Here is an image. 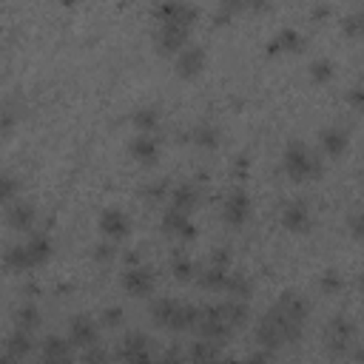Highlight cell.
I'll list each match as a JSON object with an SVG mask.
<instances>
[{
  "label": "cell",
  "instance_id": "cell-1",
  "mask_svg": "<svg viewBox=\"0 0 364 364\" xmlns=\"http://www.w3.org/2000/svg\"><path fill=\"white\" fill-rule=\"evenodd\" d=\"M48 256H51V239H48L46 233H31L26 242L11 245V247L3 253V264H6L11 273H26V270L40 267Z\"/></svg>",
  "mask_w": 364,
  "mask_h": 364
},
{
  "label": "cell",
  "instance_id": "cell-2",
  "mask_svg": "<svg viewBox=\"0 0 364 364\" xmlns=\"http://www.w3.org/2000/svg\"><path fill=\"white\" fill-rule=\"evenodd\" d=\"M355 321L347 313H338L330 318L327 324V336H324V347L330 353V358L336 361H347V358H358V341H355Z\"/></svg>",
  "mask_w": 364,
  "mask_h": 364
},
{
  "label": "cell",
  "instance_id": "cell-3",
  "mask_svg": "<svg viewBox=\"0 0 364 364\" xmlns=\"http://www.w3.org/2000/svg\"><path fill=\"white\" fill-rule=\"evenodd\" d=\"M151 318L165 327V330H191L199 318V307L188 304V301H176V299H156L151 304Z\"/></svg>",
  "mask_w": 364,
  "mask_h": 364
},
{
  "label": "cell",
  "instance_id": "cell-4",
  "mask_svg": "<svg viewBox=\"0 0 364 364\" xmlns=\"http://www.w3.org/2000/svg\"><path fill=\"white\" fill-rule=\"evenodd\" d=\"M282 168H284V173H287L293 182H307V179H316V176L321 173L318 156H316L304 142H290V145L284 148Z\"/></svg>",
  "mask_w": 364,
  "mask_h": 364
},
{
  "label": "cell",
  "instance_id": "cell-5",
  "mask_svg": "<svg viewBox=\"0 0 364 364\" xmlns=\"http://www.w3.org/2000/svg\"><path fill=\"white\" fill-rule=\"evenodd\" d=\"M193 330L199 333V338H202V341H210V344H219L222 338H228V336H230V327L222 321V316H219L216 304H210V307H202V310H199V318H196Z\"/></svg>",
  "mask_w": 364,
  "mask_h": 364
},
{
  "label": "cell",
  "instance_id": "cell-6",
  "mask_svg": "<svg viewBox=\"0 0 364 364\" xmlns=\"http://www.w3.org/2000/svg\"><path fill=\"white\" fill-rule=\"evenodd\" d=\"M97 228H100V233L108 239V242H119V239H125L128 233H131V219H128V213L122 210V208H105L102 213H100V219H97Z\"/></svg>",
  "mask_w": 364,
  "mask_h": 364
},
{
  "label": "cell",
  "instance_id": "cell-7",
  "mask_svg": "<svg viewBox=\"0 0 364 364\" xmlns=\"http://www.w3.org/2000/svg\"><path fill=\"white\" fill-rule=\"evenodd\" d=\"M154 284H156V279L148 264H134V267H125V273H122V290L128 296H139V299L151 296Z\"/></svg>",
  "mask_w": 364,
  "mask_h": 364
},
{
  "label": "cell",
  "instance_id": "cell-8",
  "mask_svg": "<svg viewBox=\"0 0 364 364\" xmlns=\"http://www.w3.org/2000/svg\"><path fill=\"white\" fill-rule=\"evenodd\" d=\"M250 196L242 191V188H236V191H230L228 193V199H225V205H222V219H225V225H230V228H242L247 219H250Z\"/></svg>",
  "mask_w": 364,
  "mask_h": 364
},
{
  "label": "cell",
  "instance_id": "cell-9",
  "mask_svg": "<svg viewBox=\"0 0 364 364\" xmlns=\"http://www.w3.org/2000/svg\"><path fill=\"white\" fill-rule=\"evenodd\" d=\"M313 225V213L304 199H290L282 208V228L290 233H307Z\"/></svg>",
  "mask_w": 364,
  "mask_h": 364
},
{
  "label": "cell",
  "instance_id": "cell-10",
  "mask_svg": "<svg viewBox=\"0 0 364 364\" xmlns=\"http://www.w3.org/2000/svg\"><path fill=\"white\" fill-rule=\"evenodd\" d=\"M191 28L188 26H176V23H159L156 28V48L162 54H179L188 46Z\"/></svg>",
  "mask_w": 364,
  "mask_h": 364
},
{
  "label": "cell",
  "instance_id": "cell-11",
  "mask_svg": "<svg viewBox=\"0 0 364 364\" xmlns=\"http://www.w3.org/2000/svg\"><path fill=\"white\" fill-rule=\"evenodd\" d=\"M318 145H321L324 156L338 159V156H344L347 148H350V131L341 128V125H327V128L318 131Z\"/></svg>",
  "mask_w": 364,
  "mask_h": 364
},
{
  "label": "cell",
  "instance_id": "cell-12",
  "mask_svg": "<svg viewBox=\"0 0 364 364\" xmlns=\"http://www.w3.org/2000/svg\"><path fill=\"white\" fill-rule=\"evenodd\" d=\"M159 225H162V230H165L168 236H176V239H182V242H191V239L196 236V228H193L191 213H182V210H173V208H165Z\"/></svg>",
  "mask_w": 364,
  "mask_h": 364
},
{
  "label": "cell",
  "instance_id": "cell-13",
  "mask_svg": "<svg viewBox=\"0 0 364 364\" xmlns=\"http://www.w3.org/2000/svg\"><path fill=\"white\" fill-rule=\"evenodd\" d=\"M154 17L159 23H176V26H193V20L199 17V9L191 3H162L154 9Z\"/></svg>",
  "mask_w": 364,
  "mask_h": 364
},
{
  "label": "cell",
  "instance_id": "cell-14",
  "mask_svg": "<svg viewBox=\"0 0 364 364\" xmlns=\"http://www.w3.org/2000/svg\"><path fill=\"white\" fill-rule=\"evenodd\" d=\"M100 338V327L91 316H74L71 324H68V341L77 344V347H94Z\"/></svg>",
  "mask_w": 364,
  "mask_h": 364
},
{
  "label": "cell",
  "instance_id": "cell-15",
  "mask_svg": "<svg viewBox=\"0 0 364 364\" xmlns=\"http://www.w3.org/2000/svg\"><path fill=\"white\" fill-rule=\"evenodd\" d=\"M205 60H208V57H205V48L188 43V46L176 54V74L185 77V80H191V77H196V74L205 68Z\"/></svg>",
  "mask_w": 364,
  "mask_h": 364
},
{
  "label": "cell",
  "instance_id": "cell-16",
  "mask_svg": "<svg viewBox=\"0 0 364 364\" xmlns=\"http://www.w3.org/2000/svg\"><path fill=\"white\" fill-rule=\"evenodd\" d=\"M256 341H259L262 350H270V353L284 344L282 327H279V321H276V316H273L270 310H267V313L259 318V324H256Z\"/></svg>",
  "mask_w": 364,
  "mask_h": 364
},
{
  "label": "cell",
  "instance_id": "cell-17",
  "mask_svg": "<svg viewBox=\"0 0 364 364\" xmlns=\"http://www.w3.org/2000/svg\"><path fill=\"white\" fill-rule=\"evenodd\" d=\"M301 46H304V34L293 26H284L270 37L267 51L270 54H293V51H301Z\"/></svg>",
  "mask_w": 364,
  "mask_h": 364
},
{
  "label": "cell",
  "instance_id": "cell-18",
  "mask_svg": "<svg viewBox=\"0 0 364 364\" xmlns=\"http://www.w3.org/2000/svg\"><path fill=\"white\" fill-rule=\"evenodd\" d=\"M6 222L14 230H31L34 222H37V208L31 202H26V199H14L6 208Z\"/></svg>",
  "mask_w": 364,
  "mask_h": 364
},
{
  "label": "cell",
  "instance_id": "cell-19",
  "mask_svg": "<svg viewBox=\"0 0 364 364\" xmlns=\"http://www.w3.org/2000/svg\"><path fill=\"white\" fill-rule=\"evenodd\" d=\"M128 154L142 162V165H154L159 159V142L154 134H136L131 142H128Z\"/></svg>",
  "mask_w": 364,
  "mask_h": 364
},
{
  "label": "cell",
  "instance_id": "cell-20",
  "mask_svg": "<svg viewBox=\"0 0 364 364\" xmlns=\"http://www.w3.org/2000/svg\"><path fill=\"white\" fill-rule=\"evenodd\" d=\"M216 310H219L222 321L230 327V333H233L236 327H242V324L250 318V310H247V304H245V301H239V299H228V301L216 304Z\"/></svg>",
  "mask_w": 364,
  "mask_h": 364
},
{
  "label": "cell",
  "instance_id": "cell-21",
  "mask_svg": "<svg viewBox=\"0 0 364 364\" xmlns=\"http://www.w3.org/2000/svg\"><path fill=\"white\" fill-rule=\"evenodd\" d=\"M71 361V341L60 336H48L43 341V364H65Z\"/></svg>",
  "mask_w": 364,
  "mask_h": 364
},
{
  "label": "cell",
  "instance_id": "cell-22",
  "mask_svg": "<svg viewBox=\"0 0 364 364\" xmlns=\"http://www.w3.org/2000/svg\"><path fill=\"white\" fill-rule=\"evenodd\" d=\"M196 205H199V191H196V185L182 182V185H176V188L171 191V205H168V208L182 210V213H193Z\"/></svg>",
  "mask_w": 364,
  "mask_h": 364
},
{
  "label": "cell",
  "instance_id": "cell-23",
  "mask_svg": "<svg viewBox=\"0 0 364 364\" xmlns=\"http://www.w3.org/2000/svg\"><path fill=\"white\" fill-rule=\"evenodd\" d=\"M40 307L34 301H23L17 310H14V330H23V333H34L40 327Z\"/></svg>",
  "mask_w": 364,
  "mask_h": 364
},
{
  "label": "cell",
  "instance_id": "cell-24",
  "mask_svg": "<svg viewBox=\"0 0 364 364\" xmlns=\"http://www.w3.org/2000/svg\"><path fill=\"white\" fill-rule=\"evenodd\" d=\"M131 122H134V128L139 134H154L159 128V111L154 105H142V108H136L131 114Z\"/></svg>",
  "mask_w": 364,
  "mask_h": 364
},
{
  "label": "cell",
  "instance_id": "cell-25",
  "mask_svg": "<svg viewBox=\"0 0 364 364\" xmlns=\"http://www.w3.org/2000/svg\"><path fill=\"white\" fill-rule=\"evenodd\" d=\"M31 333H23V330H14L9 338H6V350L3 353H9V355H14V358H20V361H26V355L31 353Z\"/></svg>",
  "mask_w": 364,
  "mask_h": 364
},
{
  "label": "cell",
  "instance_id": "cell-26",
  "mask_svg": "<svg viewBox=\"0 0 364 364\" xmlns=\"http://www.w3.org/2000/svg\"><path fill=\"white\" fill-rule=\"evenodd\" d=\"M222 134H219V128L216 125H210V122H199L193 131H191V139L199 145V148H216L222 139H219Z\"/></svg>",
  "mask_w": 364,
  "mask_h": 364
},
{
  "label": "cell",
  "instance_id": "cell-27",
  "mask_svg": "<svg viewBox=\"0 0 364 364\" xmlns=\"http://www.w3.org/2000/svg\"><path fill=\"white\" fill-rule=\"evenodd\" d=\"M219 358V347L216 344H210V341H196L193 347H191V355H188V364H213Z\"/></svg>",
  "mask_w": 364,
  "mask_h": 364
},
{
  "label": "cell",
  "instance_id": "cell-28",
  "mask_svg": "<svg viewBox=\"0 0 364 364\" xmlns=\"http://www.w3.org/2000/svg\"><path fill=\"white\" fill-rule=\"evenodd\" d=\"M333 77H336V68H333V63H330L327 57L310 63V80H313L316 85H327Z\"/></svg>",
  "mask_w": 364,
  "mask_h": 364
},
{
  "label": "cell",
  "instance_id": "cell-29",
  "mask_svg": "<svg viewBox=\"0 0 364 364\" xmlns=\"http://www.w3.org/2000/svg\"><path fill=\"white\" fill-rule=\"evenodd\" d=\"M171 270H173V276H176L179 282H191V279H196V273H199V267L193 264V259H188V256H182V253L173 256Z\"/></svg>",
  "mask_w": 364,
  "mask_h": 364
},
{
  "label": "cell",
  "instance_id": "cell-30",
  "mask_svg": "<svg viewBox=\"0 0 364 364\" xmlns=\"http://www.w3.org/2000/svg\"><path fill=\"white\" fill-rule=\"evenodd\" d=\"M247 290H250V284H247V279L242 276V273H228V279H225V287H222V293H228V296H233V299H239L242 301V296H247Z\"/></svg>",
  "mask_w": 364,
  "mask_h": 364
},
{
  "label": "cell",
  "instance_id": "cell-31",
  "mask_svg": "<svg viewBox=\"0 0 364 364\" xmlns=\"http://www.w3.org/2000/svg\"><path fill=\"white\" fill-rule=\"evenodd\" d=\"M17 191H20L17 176H11V173H0V205L9 208V205L17 199Z\"/></svg>",
  "mask_w": 364,
  "mask_h": 364
},
{
  "label": "cell",
  "instance_id": "cell-32",
  "mask_svg": "<svg viewBox=\"0 0 364 364\" xmlns=\"http://www.w3.org/2000/svg\"><path fill=\"white\" fill-rule=\"evenodd\" d=\"M341 287H344V279H341L338 270H324V273H321V279H318V290H321V293L336 296V293H341Z\"/></svg>",
  "mask_w": 364,
  "mask_h": 364
},
{
  "label": "cell",
  "instance_id": "cell-33",
  "mask_svg": "<svg viewBox=\"0 0 364 364\" xmlns=\"http://www.w3.org/2000/svg\"><path fill=\"white\" fill-rule=\"evenodd\" d=\"M122 364H156V358L151 355V347H136V350H119Z\"/></svg>",
  "mask_w": 364,
  "mask_h": 364
},
{
  "label": "cell",
  "instance_id": "cell-34",
  "mask_svg": "<svg viewBox=\"0 0 364 364\" xmlns=\"http://www.w3.org/2000/svg\"><path fill=\"white\" fill-rule=\"evenodd\" d=\"M341 28H344V34H350V37H358V34L364 31V14H361V11H353V14H347V17L341 20Z\"/></svg>",
  "mask_w": 364,
  "mask_h": 364
},
{
  "label": "cell",
  "instance_id": "cell-35",
  "mask_svg": "<svg viewBox=\"0 0 364 364\" xmlns=\"http://www.w3.org/2000/svg\"><path fill=\"white\" fill-rule=\"evenodd\" d=\"M82 364H111V355H108V350H102V347H88L85 350V355H82Z\"/></svg>",
  "mask_w": 364,
  "mask_h": 364
},
{
  "label": "cell",
  "instance_id": "cell-36",
  "mask_svg": "<svg viewBox=\"0 0 364 364\" xmlns=\"http://www.w3.org/2000/svg\"><path fill=\"white\" fill-rule=\"evenodd\" d=\"M17 125V114L11 108H0V139H6Z\"/></svg>",
  "mask_w": 364,
  "mask_h": 364
},
{
  "label": "cell",
  "instance_id": "cell-37",
  "mask_svg": "<svg viewBox=\"0 0 364 364\" xmlns=\"http://www.w3.org/2000/svg\"><path fill=\"white\" fill-rule=\"evenodd\" d=\"M102 324H105V327L122 324V307H105V310H102Z\"/></svg>",
  "mask_w": 364,
  "mask_h": 364
},
{
  "label": "cell",
  "instance_id": "cell-38",
  "mask_svg": "<svg viewBox=\"0 0 364 364\" xmlns=\"http://www.w3.org/2000/svg\"><path fill=\"white\" fill-rule=\"evenodd\" d=\"M347 102H350V105H353L355 111H358V108L364 105V91H361V82H355V85H353V88L347 91Z\"/></svg>",
  "mask_w": 364,
  "mask_h": 364
},
{
  "label": "cell",
  "instance_id": "cell-39",
  "mask_svg": "<svg viewBox=\"0 0 364 364\" xmlns=\"http://www.w3.org/2000/svg\"><path fill=\"white\" fill-rule=\"evenodd\" d=\"M156 364H188V355H182L179 350H168L162 358H156Z\"/></svg>",
  "mask_w": 364,
  "mask_h": 364
},
{
  "label": "cell",
  "instance_id": "cell-40",
  "mask_svg": "<svg viewBox=\"0 0 364 364\" xmlns=\"http://www.w3.org/2000/svg\"><path fill=\"white\" fill-rule=\"evenodd\" d=\"M347 225H350V233L358 239V236H361V213H358V210H353V213H350V219H347Z\"/></svg>",
  "mask_w": 364,
  "mask_h": 364
},
{
  "label": "cell",
  "instance_id": "cell-41",
  "mask_svg": "<svg viewBox=\"0 0 364 364\" xmlns=\"http://www.w3.org/2000/svg\"><path fill=\"white\" fill-rule=\"evenodd\" d=\"M94 256H97L100 262H108V259H114V242H105V245H100Z\"/></svg>",
  "mask_w": 364,
  "mask_h": 364
},
{
  "label": "cell",
  "instance_id": "cell-42",
  "mask_svg": "<svg viewBox=\"0 0 364 364\" xmlns=\"http://www.w3.org/2000/svg\"><path fill=\"white\" fill-rule=\"evenodd\" d=\"M145 193H148L151 199H162V196H165V185H162V182H159V185H151Z\"/></svg>",
  "mask_w": 364,
  "mask_h": 364
},
{
  "label": "cell",
  "instance_id": "cell-43",
  "mask_svg": "<svg viewBox=\"0 0 364 364\" xmlns=\"http://www.w3.org/2000/svg\"><path fill=\"white\" fill-rule=\"evenodd\" d=\"M0 364H23V361L14 358V355H9V353H3V355H0Z\"/></svg>",
  "mask_w": 364,
  "mask_h": 364
},
{
  "label": "cell",
  "instance_id": "cell-44",
  "mask_svg": "<svg viewBox=\"0 0 364 364\" xmlns=\"http://www.w3.org/2000/svg\"><path fill=\"white\" fill-rule=\"evenodd\" d=\"M270 364H279V361H276V358H273V361H270Z\"/></svg>",
  "mask_w": 364,
  "mask_h": 364
},
{
  "label": "cell",
  "instance_id": "cell-45",
  "mask_svg": "<svg viewBox=\"0 0 364 364\" xmlns=\"http://www.w3.org/2000/svg\"><path fill=\"white\" fill-rule=\"evenodd\" d=\"M65 364H74V361H65Z\"/></svg>",
  "mask_w": 364,
  "mask_h": 364
}]
</instances>
